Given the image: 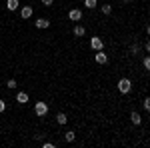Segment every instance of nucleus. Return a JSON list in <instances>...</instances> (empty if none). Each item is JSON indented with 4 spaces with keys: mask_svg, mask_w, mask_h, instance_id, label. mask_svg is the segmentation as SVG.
<instances>
[{
    "mask_svg": "<svg viewBox=\"0 0 150 148\" xmlns=\"http://www.w3.org/2000/svg\"><path fill=\"white\" fill-rule=\"evenodd\" d=\"M144 110H150V98H144Z\"/></svg>",
    "mask_w": 150,
    "mask_h": 148,
    "instance_id": "nucleus-18",
    "label": "nucleus"
},
{
    "mask_svg": "<svg viewBox=\"0 0 150 148\" xmlns=\"http://www.w3.org/2000/svg\"><path fill=\"white\" fill-rule=\"evenodd\" d=\"M116 86H118V90L122 92V94H128V92H130V88H132V82H130L128 78H120Z\"/></svg>",
    "mask_w": 150,
    "mask_h": 148,
    "instance_id": "nucleus-1",
    "label": "nucleus"
},
{
    "mask_svg": "<svg viewBox=\"0 0 150 148\" xmlns=\"http://www.w3.org/2000/svg\"><path fill=\"white\" fill-rule=\"evenodd\" d=\"M96 62H98V64H108V54H106V52H104V50H96Z\"/></svg>",
    "mask_w": 150,
    "mask_h": 148,
    "instance_id": "nucleus-4",
    "label": "nucleus"
},
{
    "mask_svg": "<svg viewBox=\"0 0 150 148\" xmlns=\"http://www.w3.org/2000/svg\"><path fill=\"white\" fill-rule=\"evenodd\" d=\"M34 24H36V28L42 30V28H48V26H50V20H46V18H38Z\"/></svg>",
    "mask_w": 150,
    "mask_h": 148,
    "instance_id": "nucleus-7",
    "label": "nucleus"
},
{
    "mask_svg": "<svg viewBox=\"0 0 150 148\" xmlns=\"http://www.w3.org/2000/svg\"><path fill=\"white\" fill-rule=\"evenodd\" d=\"M130 120H132V124H136V126L142 124V118H140L138 112H132V114H130Z\"/></svg>",
    "mask_w": 150,
    "mask_h": 148,
    "instance_id": "nucleus-10",
    "label": "nucleus"
},
{
    "mask_svg": "<svg viewBox=\"0 0 150 148\" xmlns=\"http://www.w3.org/2000/svg\"><path fill=\"white\" fill-rule=\"evenodd\" d=\"M90 48H92V50H102V48H104L102 38H98V36H94V38H90Z\"/></svg>",
    "mask_w": 150,
    "mask_h": 148,
    "instance_id": "nucleus-3",
    "label": "nucleus"
},
{
    "mask_svg": "<svg viewBox=\"0 0 150 148\" xmlns=\"http://www.w3.org/2000/svg\"><path fill=\"white\" fill-rule=\"evenodd\" d=\"M122 2H130V0H122Z\"/></svg>",
    "mask_w": 150,
    "mask_h": 148,
    "instance_id": "nucleus-22",
    "label": "nucleus"
},
{
    "mask_svg": "<svg viewBox=\"0 0 150 148\" xmlns=\"http://www.w3.org/2000/svg\"><path fill=\"white\" fill-rule=\"evenodd\" d=\"M56 122H58L60 126H62V124H66V122H68V116H66L64 112H58V114H56Z\"/></svg>",
    "mask_w": 150,
    "mask_h": 148,
    "instance_id": "nucleus-8",
    "label": "nucleus"
},
{
    "mask_svg": "<svg viewBox=\"0 0 150 148\" xmlns=\"http://www.w3.org/2000/svg\"><path fill=\"white\" fill-rule=\"evenodd\" d=\"M68 18L72 20V22H78L82 18V10H78V8H72V10L68 12Z\"/></svg>",
    "mask_w": 150,
    "mask_h": 148,
    "instance_id": "nucleus-5",
    "label": "nucleus"
},
{
    "mask_svg": "<svg viewBox=\"0 0 150 148\" xmlns=\"http://www.w3.org/2000/svg\"><path fill=\"white\" fill-rule=\"evenodd\" d=\"M100 10H102L104 16H108V14L112 12V6H110V4H104V6H100Z\"/></svg>",
    "mask_w": 150,
    "mask_h": 148,
    "instance_id": "nucleus-14",
    "label": "nucleus"
},
{
    "mask_svg": "<svg viewBox=\"0 0 150 148\" xmlns=\"http://www.w3.org/2000/svg\"><path fill=\"white\" fill-rule=\"evenodd\" d=\"M74 138H76V134H74V130H68V132L64 134V140H66V142H74Z\"/></svg>",
    "mask_w": 150,
    "mask_h": 148,
    "instance_id": "nucleus-13",
    "label": "nucleus"
},
{
    "mask_svg": "<svg viewBox=\"0 0 150 148\" xmlns=\"http://www.w3.org/2000/svg\"><path fill=\"white\" fill-rule=\"evenodd\" d=\"M42 148H54L52 142H42Z\"/></svg>",
    "mask_w": 150,
    "mask_h": 148,
    "instance_id": "nucleus-19",
    "label": "nucleus"
},
{
    "mask_svg": "<svg viewBox=\"0 0 150 148\" xmlns=\"http://www.w3.org/2000/svg\"><path fill=\"white\" fill-rule=\"evenodd\" d=\"M142 64H144V68L148 70V68H150V58L146 56V58H144V60H142Z\"/></svg>",
    "mask_w": 150,
    "mask_h": 148,
    "instance_id": "nucleus-17",
    "label": "nucleus"
},
{
    "mask_svg": "<svg viewBox=\"0 0 150 148\" xmlns=\"http://www.w3.org/2000/svg\"><path fill=\"white\" fill-rule=\"evenodd\" d=\"M96 4H98L96 0H84V6H86V8H90V10H92V8H96Z\"/></svg>",
    "mask_w": 150,
    "mask_h": 148,
    "instance_id": "nucleus-15",
    "label": "nucleus"
},
{
    "mask_svg": "<svg viewBox=\"0 0 150 148\" xmlns=\"http://www.w3.org/2000/svg\"><path fill=\"white\" fill-rule=\"evenodd\" d=\"M0 120H2V118H0Z\"/></svg>",
    "mask_w": 150,
    "mask_h": 148,
    "instance_id": "nucleus-23",
    "label": "nucleus"
},
{
    "mask_svg": "<svg viewBox=\"0 0 150 148\" xmlns=\"http://www.w3.org/2000/svg\"><path fill=\"white\" fill-rule=\"evenodd\" d=\"M34 112H36V116L44 118V116L48 114V104L46 102H36L34 104Z\"/></svg>",
    "mask_w": 150,
    "mask_h": 148,
    "instance_id": "nucleus-2",
    "label": "nucleus"
},
{
    "mask_svg": "<svg viewBox=\"0 0 150 148\" xmlns=\"http://www.w3.org/2000/svg\"><path fill=\"white\" fill-rule=\"evenodd\" d=\"M6 86H8V88H16V80H14V78H10V80H8V84H6Z\"/></svg>",
    "mask_w": 150,
    "mask_h": 148,
    "instance_id": "nucleus-16",
    "label": "nucleus"
},
{
    "mask_svg": "<svg viewBox=\"0 0 150 148\" xmlns=\"http://www.w3.org/2000/svg\"><path fill=\"white\" fill-rule=\"evenodd\" d=\"M20 16H22L24 20H28V18L32 16V6H22V10H20Z\"/></svg>",
    "mask_w": 150,
    "mask_h": 148,
    "instance_id": "nucleus-6",
    "label": "nucleus"
},
{
    "mask_svg": "<svg viewBox=\"0 0 150 148\" xmlns=\"http://www.w3.org/2000/svg\"><path fill=\"white\" fill-rule=\"evenodd\" d=\"M84 32H86V30H84V26H80V24H76V26H74V36H84Z\"/></svg>",
    "mask_w": 150,
    "mask_h": 148,
    "instance_id": "nucleus-12",
    "label": "nucleus"
},
{
    "mask_svg": "<svg viewBox=\"0 0 150 148\" xmlns=\"http://www.w3.org/2000/svg\"><path fill=\"white\" fill-rule=\"evenodd\" d=\"M16 102L26 104L28 102V94H26V92H18V94H16Z\"/></svg>",
    "mask_w": 150,
    "mask_h": 148,
    "instance_id": "nucleus-9",
    "label": "nucleus"
},
{
    "mask_svg": "<svg viewBox=\"0 0 150 148\" xmlns=\"http://www.w3.org/2000/svg\"><path fill=\"white\" fill-rule=\"evenodd\" d=\"M4 108H6V102H4V100H0V112H4Z\"/></svg>",
    "mask_w": 150,
    "mask_h": 148,
    "instance_id": "nucleus-20",
    "label": "nucleus"
},
{
    "mask_svg": "<svg viewBox=\"0 0 150 148\" xmlns=\"http://www.w3.org/2000/svg\"><path fill=\"white\" fill-rule=\"evenodd\" d=\"M6 8H8V10H16V8H18V0H6Z\"/></svg>",
    "mask_w": 150,
    "mask_h": 148,
    "instance_id": "nucleus-11",
    "label": "nucleus"
},
{
    "mask_svg": "<svg viewBox=\"0 0 150 148\" xmlns=\"http://www.w3.org/2000/svg\"><path fill=\"white\" fill-rule=\"evenodd\" d=\"M52 2H54V0H42V4H44V6H50Z\"/></svg>",
    "mask_w": 150,
    "mask_h": 148,
    "instance_id": "nucleus-21",
    "label": "nucleus"
}]
</instances>
